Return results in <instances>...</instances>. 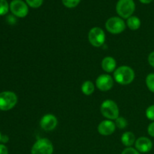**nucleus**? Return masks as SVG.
I'll list each match as a JSON object with an SVG mask.
<instances>
[{
	"label": "nucleus",
	"instance_id": "nucleus-29",
	"mask_svg": "<svg viewBox=\"0 0 154 154\" xmlns=\"http://www.w3.org/2000/svg\"><path fill=\"white\" fill-rule=\"evenodd\" d=\"M142 4H150V2H152L153 0H139Z\"/></svg>",
	"mask_w": 154,
	"mask_h": 154
},
{
	"label": "nucleus",
	"instance_id": "nucleus-28",
	"mask_svg": "<svg viewBox=\"0 0 154 154\" xmlns=\"http://www.w3.org/2000/svg\"><path fill=\"white\" fill-rule=\"evenodd\" d=\"M9 141V137L6 135H2V138H1V143L2 144H6V143L8 142Z\"/></svg>",
	"mask_w": 154,
	"mask_h": 154
},
{
	"label": "nucleus",
	"instance_id": "nucleus-22",
	"mask_svg": "<svg viewBox=\"0 0 154 154\" xmlns=\"http://www.w3.org/2000/svg\"><path fill=\"white\" fill-rule=\"evenodd\" d=\"M146 117L148 120H151V121H154V105H150L146 110Z\"/></svg>",
	"mask_w": 154,
	"mask_h": 154
},
{
	"label": "nucleus",
	"instance_id": "nucleus-13",
	"mask_svg": "<svg viewBox=\"0 0 154 154\" xmlns=\"http://www.w3.org/2000/svg\"><path fill=\"white\" fill-rule=\"evenodd\" d=\"M102 69L107 73H111L116 70L117 67V62L115 59L112 57H106L102 60Z\"/></svg>",
	"mask_w": 154,
	"mask_h": 154
},
{
	"label": "nucleus",
	"instance_id": "nucleus-6",
	"mask_svg": "<svg viewBox=\"0 0 154 154\" xmlns=\"http://www.w3.org/2000/svg\"><path fill=\"white\" fill-rule=\"evenodd\" d=\"M106 36L102 29L100 27H93L88 33V41L92 46L95 48H100L103 46L105 42Z\"/></svg>",
	"mask_w": 154,
	"mask_h": 154
},
{
	"label": "nucleus",
	"instance_id": "nucleus-16",
	"mask_svg": "<svg viewBox=\"0 0 154 154\" xmlns=\"http://www.w3.org/2000/svg\"><path fill=\"white\" fill-rule=\"evenodd\" d=\"M95 84L90 81H86L81 85V92L85 96H90L94 93Z\"/></svg>",
	"mask_w": 154,
	"mask_h": 154
},
{
	"label": "nucleus",
	"instance_id": "nucleus-14",
	"mask_svg": "<svg viewBox=\"0 0 154 154\" xmlns=\"http://www.w3.org/2000/svg\"><path fill=\"white\" fill-rule=\"evenodd\" d=\"M135 135L132 132H126L122 135L121 136V142L125 147H131L133 144H135Z\"/></svg>",
	"mask_w": 154,
	"mask_h": 154
},
{
	"label": "nucleus",
	"instance_id": "nucleus-18",
	"mask_svg": "<svg viewBox=\"0 0 154 154\" xmlns=\"http://www.w3.org/2000/svg\"><path fill=\"white\" fill-rule=\"evenodd\" d=\"M114 123L116 125V127L120 129H125L128 125V122L126 120V119L124 118L123 117H120V116L116 119L115 121H114Z\"/></svg>",
	"mask_w": 154,
	"mask_h": 154
},
{
	"label": "nucleus",
	"instance_id": "nucleus-8",
	"mask_svg": "<svg viewBox=\"0 0 154 154\" xmlns=\"http://www.w3.org/2000/svg\"><path fill=\"white\" fill-rule=\"evenodd\" d=\"M10 11L16 17L23 18L29 13V7L26 2L23 0H12L9 5Z\"/></svg>",
	"mask_w": 154,
	"mask_h": 154
},
{
	"label": "nucleus",
	"instance_id": "nucleus-24",
	"mask_svg": "<svg viewBox=\"0 0 154 154\" xmlns=\"http://www.w3.org/2000/svg\"><path fill=\"white\" fill-rule=\"evenodd\" d=\"M147 133L150 136L154 138V121L149 124L148 127H147Z\"/></svg>",
	"mask_w": 154,
	"mask_h": 154
},
{
	"label": "nucleus",
	"instance_id": "nucleus-23",
	"mask_svg": "<svg viewBox=\"0 0 154 154\" xmlns=\"http://www.w3.org/2000/svg\"><path fill=\"white\" fill-rule=\"evenodd\" d=\"M121 154H141L140 152H138V150L135 148H133V147H126L124 150H123Z\"/></svg>",
	"mask_w": 154,
	"mask_h": 154
},
{
	"label": "nucleus",
	"instance_id": "nucleus-7",
	"mask_svg": "<svg viewBox=\"0 0 154 154\" xmlns=\"http://www.w3.org/2000/svg\"><path fill=\"white\" fill-rule=\"evenodd\" d=\"M126 23L123 18L120 17H110L105 23V29L107 31L114 35L120 34L126 29Z\"/></svg>",
	"mask_w": 154,
	"mask_h": 154
},
{
	"label": "nucleus",
	"instance_id": "nucleus-20",
	"mask_svg": "<svg viewBox=\"0 0 154 154\" xmlns=\"http://www.w3.org/2000/svg\"><path fill=\"white\" fill-rule=\"evenodd\" d=\"M62 2L65 7L68 8H74L79 5L81 0H62Z\"/></svg>",
	"mask_w": 154,
	"mask_h": 154
},
{
	"label": "nucleus",
	"instance_id": "nucleus-17",
	"mask_svg": "<svg viewBox=\"0 0 154 154\" xmlns=\"http://www.w3.org/2000/svg\"><path fill=\"white\" fill-rule=\"evenodd\" d=\"M146 85L150 92L154 93V73H150L146 77Z\"/></svg>",
	"mask_w": 154,
	"mask_h": 154
},
{
	"label": "nucleus",
	"instance_id": "nucleus-2",
	"mask_svg": "<svg viewBox=\"0 0 154 154\" xmlns=\"http://www.w3.org/2000/svg\"><path fill=\"white\" fill-rule=\"evenodd\" d=\"M101 114L107 120H115L120 114L118 105L111 99H106L102 103L100 106Z\"/></svg>",
	"mask_w": 154,
	"mask_h": 154
},
{
	"label": "nucleus",
	"instance_id": "nucleus-3",
	"mask_svg": "<svg viewBox=\"0 0 154 154\" xmlns=\"http://www.w3.org/2000/svg\"><path fill=\"white\" fill-rule=\"evenodd\" d=\"M17 96L14 92H1L0 93V111H8L13 109L17 104Z\"/></svg>",
	"mask_w": 154,
	"mask_h": 154
},
{
	"label": "nucleus",
	"instance_id": "nucleus-9",
	"mask_svg": "<svg viewBox=\"0 0 154 154\" xmlns=\"http://www.w3.org/2000/svg\"><path fill=\"white\" fill-rule=\"evenodd\" d=\"M96 86L101 91H109L114 87V78L108 74H102L96 78Z\"/></svg>",
	"mask_w": 154,
	"mask_h": 154
},
{
	"label": "nucleus",
	"instance_id": "nucleus-11",
	"mask_svg": "<svg viewBox=\"0 0 154 154\" xmlns=\"http://www.w3.org/2000/svg\"><path fill=\"white\" fill-rule=\"evenodd\" d=\"M135 149L138 152L142 153H146L150 152L153 148V142L147 137H140L135 141Z\"/></svg>",
	"mask_w": 154,
	"mask_h": 154
},
{
	"label": "nucleus",
	"instance_id": "nucleus-1",
	"mask_svg": "<svg viewBox=\"0 0 154 154\" xmlns=\"http://www.w3.org/2000/svg\"><path fill=\"white\" fill-rule=\"evenodd\" d=\"M135 77V72L128 66H121L114 72V80L121 85L132 84Z\"/></svg>",
	"mask_w": 154,
	"mask_h": 154
},
{
	"label": "nucleus",
	"instance_id": "nucleus-12",
	"mask_svg": "<svg viewBox=\"0 0 154 154\" xmlns=\"http://www.w3.org/2000/svg\"><path fill=\"white\" fill-rule=\"evenodd\" d=\"M116 125L114 122L111 120H102L98 126V132L100 135L104 136L111 135L115 132Z\"/></svg>",
	"mask_w": 154,
	"mask_h": 154
},
{
	"label": "nucleus",
	"instance_id": "nucleus-19",
	"mask_svg": "<svg viewBox=\"0 0 154 154\" xmlns=\"http://www.w3.org/2000/svg\"><path fill=\"white\" fill-rule=\"evenodd\" d=\"M9 9L10 8L7 0H0V16L5 15L8 12Z\"/></svg>",
	"mask_w": 154,
	"mask_h": 154
},
{
	"label": "nucleus",
	"instance_id": "nucleus-4",
	"mask_svg": "<svg viewBox=\"0 0 154 154\" xmlns=\"http://www.w3.org/2000/svg\"><path fill=\"white\" fill-rule=\"evenodd\" d=\"M135 10V4L133 0H118L116 5V11L123 19L132 17Z\"/></svg>",
	"mask_w": 154,
	"mask_h": 154
},
{
	"label": "nucleus",
	"instance_id": "nucleus-21",
	"mask_svg": "<svg viewBox=\"0 0 154 154\" xmlns=\"http://www.w3.org/2000/svg\"><path fill=\"white\" fill-rule=\"evenodd\" d=\"M44 0H26V2L28 6L32 8H38L41 7L43 4Z\"/></svg>",
	"mask_w": 154,
	"mask_h": 154
},
{
	"label": "nucleus",
	"instance_id": "nucleus-27",
	"mask_svg": "<svg viewBox=\"0 0 154 154\" xmlns=\"http://www.w3.org/2000/svg\"><path fill=\"white\" fill-rule=\"evenodd\" d=\"M7 21L9 24H14L16 23V17L14 15H9L7 17Z\"/></svg>",
	"mask_w": 154,
	"mask_h": 154
},
{
	"label": "nucleus",
	"instance_id": "nucleus-30",
	"mask_svg": "<svg viewBox=\"0 0 154 154\" xmlns=\"http://www.w3.org/2000/svg\"><path fill=\"white\" fill-rule=\"evenodd\" d=\"M2 133H1V132H0V143H1V138H2Z\"/></svg>",
	"mask_w": 154,
	"mask_h": 154
},
{
	"label": "nucleus",
	"instance_id": "nucleus-5",
	"mask_svg": "<svg viewBox=\"0 0 154 154\" xmlns=\"http://www.w3.org/2000/svg\"><path fill=\"white\" fill-rule=\"evenodd\" d=\"M54 145L51 140L46 138L38 139L31 149V154H53Z\"/></svg>",
	"mask_w": 154,
	"mask_h": 154
},
{
	"label": "nucleus",
	"instance_id": "nucleus-25",
	"mask_svg": "<svg viewBox=\"0 0 154 154\" xmlns=\"http://www.w3.org/2000/svg\"><path fill=\"white\" fill-rule=\"evenodd\" d=\"M147 60H148V63L150 64V66H151L152 67L154 68V51L149 54Z\"/></svg>",
	"mask_w": 154,
	"mask_h": 154
},
{
	"label": "nucleus",
	"instance_id": "nucleus-26",
	"mask_svg": "<svg viewBox=\"0 0 154 154\" xmlns=\"http://www.w3.org/2000/svg\"><path fill=\"white\" fill-rule=\"evenodd\" d=\"M0 154H8V149L5 144H0Z\"/></svg>",
	"mask_w": 154,
	"mask_h": 154
},
{
	"label": "nucleus",
	"instance_id": "nucleus-10",
	"mask_svg": "<svg viewBox=\"0 0 154 154\" xmlns=\"http://www.w3.org/2000/svg\"><path fill=\"white\" fill-rule=\"evenodd\" d=\"M58 124L57 117L52 114H46L41 118L40 126L45 132H51L56 129Z\"/></svg>",
	"mask_w": 154,
	"mask_h": 154
},
{
	"label": "nucleus",
	"instance_id": "nucleus-15",
	"mask_svg": "<svg viewBox=\"0 0 154 154\" xmlns=\"http://www.w3.org/2000/svg\"><path fill=\"white\" fill-rule=\"evenodd\" d=\"M141 20L136 16H132L129 17L126 21V25L129 27V29L132 31L138 30L141 27Z\"/></svg>",
	"mask_w": 154,
	"mask_h": 154
}]
</instances>
